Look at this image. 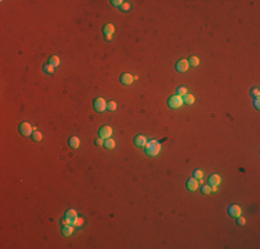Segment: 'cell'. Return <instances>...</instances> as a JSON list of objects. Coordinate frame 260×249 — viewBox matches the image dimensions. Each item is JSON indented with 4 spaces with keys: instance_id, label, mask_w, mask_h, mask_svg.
Returning <instances> with one entry per match:
<instances>
[{
    "instance_id": "obj_1",
    "label": "cell",
    "mask_w": 260,
    "mask_h": 249,
    "mask_svg": "<svg viewBox=\"0 0 260 249\" xmlns=\"http://www.w3.org/2000/svg\"><path fill=\"white\" fill-rule=\"evenodd\" d=\"M144 148H145V154L148 155V156H156L160 151V143L156 140L147 141V144Z\"/></svg>"
},
{
    "instance_id": "obj_2",
    "label": "cell",
    "mask_w": 260,
    "mask_h": 249,
    "mask_svg": "<svg viewBox=\"0 0 260 249\" xmlns=\"http://www.w3.org/2000/svg\"><path fill=\"white\" fill-rule=\"evenodd\" d=\"M183 104H184V103H183V97H180V95H177V94L172 95V97H169V100H168V105H169V108H172V109L180 108Z\"/></svg>"
},
{
    "instance_id": "obj_3",
    "label": "cell",
    "mask_w": 260,
    "mask_h": 249,
    "mask_svg": "<svg viewBox=\"0 0 260 249\" xmlns=\"http://www.w3.org/2000/svg\"><path fill=\"white\" fill-rule=\"evenodd\" d=\"M18 130H19V133H21V134H22L24 137H29V136H32V133H33V127L31 126V123L22 122L21 125H19Z\"/></svg>"
},
{
    "instance_id": "obj_4",
    "label": "cell",
    "mask_w": 260,
    "mask_h": 249,
    "mask_svg": "<svg viewBox=\"0 0 260 249\" xmlns=\"http://www.w3.org/2000/svg\"><path fill=\"white\" fill-rule=\"evenodd\" d=\"M114 32H115V27L112 24H105L104 28H102V33H104V36L107 40H111V39H112Z\"/></svg>"
},
{
    "instance_id": "obj_5",
    "label": "cell",
    "mask_w": 260,
    "mask_h": 249,
    "mask_svg": "<svg viewBox=\"0 0 260 249\" xmlns=\"http://www.w3.org/2000/svg\"><path fill=\"white\" fill-rule=\"evenodd\" d=\"M93 107H94V109H96L97 112H102V111H105V109H107V103H105L104 98L98 97V98L94 100V104H93Z\"/></svg>"
},
{
    "instance_id": "obj_6",
    "label": "cell",
    "mask_w": 260,
    "mask_h": 249,
    "mask_svg": "<svg viewBox=\"0 0 260 249\" xmlns=\"http://www.w3.org/2000/svg\"><path fill=\"white\" fill-rule=\"evenodd\" d=\"M98 136L102 137V138H110L111 136H112V129H111L110 126H102L100 129V131H98Z\"/></svg>"
},
{
    "instance_id": "obj_7",
    "label": "cell",
    "mask_w": 260,
    "mask_h": 249,
    "mask_svg": "<svg viewBox=\"0 0 260 249\" xmlns=\"http://www.w3.org/2000/svg\"><path fill=\"white\" fill-rule=\"evenodd\" d=\"M65 219H68L69 223L73 226L75 220L78 219V212H76L75 209H69V210H67V213H65Z\"/></svg>"
},
{
    "instance_id": "obj_8",
    "label": "cell",
    "mask_w": 260,
    "mask_h": 249,
    "mask_svg": "<svg viewBox=\"0 0 260 249\" xmlns=\"http://www.w3.org/2000/svg\"><path fill=\"white\" fill-rule=\"evenodd\" d=\"M241 208L238 206V205H231L230 208H228V215L230 216H233V217H238V216H241Z\"/></svg>"
},
{
    "instance_id": "obj_9",
    "label": "cell",
    "mask_w": 260,
    "mask_h": 249,
    "mask_svg": "<svg viewBox=\"0 0 260 249\" xmlns=\"http://www.w3.org/2000/svg\"><path fill=\"white\" fill-rule=\"evenodd\" d=\"M145 144H147L145 136H143V134H137V136L134 137V145H136V147L141 148V147H145Z\"/></svg>"
},
{
    "instance_id": "obj_10",
    "label": "cell",
    "mask_w": 260,
    "mask_h": 249,
    "mask_svg": "<svg viewBox=\"0 0 260 249\" xmlns=\"http://www.w3.org/2000/svg\"><path fill=\"white\" fill-rule=\"evenodd\" d=\"M120 83H123V85H126V86H129V85H132L133 82H134V76H132L130 73H123V75H120Z\"/></svg>"
},
{
    "instance_id": "obj_11",
    "label": "cell",
    "mask_w": 260,
    "mask_h": 249,
    "mask_svg": "<svg viewBox=\"0 0 260 249\" xmlns=\"http://www.w3.org/2000/svg\"><path fill=\"white\" fill-rule=\"evenodd\" d=\"M188 61L187 60H180V61H177V64H176V69H177L178 72H186L188 69Z\"/></svg>"
},
{
    "instance_id": "obj_12",
    "label": "cell",
    "mask_w": 260,
    "mask_h": 249,
    "mask_svg": "<svg viewBox=\"0 0 260 249\" xmlns=\"http://www.w3.org/2000/svg\"><path fill=\"white\" fill-rule=\"evenodd\" d=\"M198 186H199V183H198V180L196 179H188L187 183H186V187H187L190 191H196V188H198Z\"/></svg>"
},
{
    "instance_id": "obj_13",
    "label": "cell",
    "mask_w": 260,
    "mask_h": 249,
    "mask_svg": "<svg viewBox=\"0 0 260 249\" xmlns=\"http://www.w3.org/2000/svg\"><path fill=\"white\" fill-rule=\"evenodd\" d=\"M220 181H221V177L219 174H212L209 177V186L210 187H217L220 184Z\"/></svg>"
},
{
    "instance_id": "obj_14",
    "label": "cell",
    "mask_w": 260,
    "mask_h": 249,
    "mask_svg": "<svg viewBox=\"0 0 260 249\" xmlns=\"http://www.w3.org/2000/svg\"><path fill=\"white\" fill-rule=\"evenodd\" d=\"M69 147L72 149H76L80 147V140H79L76 136H72L71 138H69Z\"/></svg>"
},
{
    "instance_id": "obj_15",
    "label": "cell",
    "mask_w": 260,
    "mask_h": 249,
    "mask_svg": "<svg viewBox=\"0 0 260 249\" xmlns=\"http://www.w3.org/2000/svg\"><path fill=\"white\" fill-rule=\"evenodd\" d=\"M72 232H73V226H72V224L62 226V235L69 237V235H72Z\"/></svg>"
},
{
    "instance_id": "obj_16",
    "label": "cell",
    "mask_w": 260,
    "mask_h": 249,
    "mask_svg": "<svg viewBox=\"0 0 260 249\" xmlns=\"http://www.w3.org/2000/svg\"><path fill=\"white\" fill-rule=\"evenodd\" d=\"M104 148H107V149H114L115 148V141L112 140V138H105L104 140V145H102Z\"/></svg>"
},
{
    "instance_id": "obj_17",
    "label": "cell",
    "mask_w": 260,
    "mask_h": 249,
    "mask_svg": "<svg viewBox=\"0 0 260 249\" xmlns=\"http://www.w3.org/2000/svg\"><path fill=\"white\" fill-rule=\"evenodd\" d=\"M194 100H195V98H194V95L188 94V93H187V94L183 97V103H186L187 105H191V104H194Z\"/></svg>"
},
{
    "instance_id": "obj_18",
    "label": "cell",
    "mask_w": 260,
    "mask_h": 249,
    "mask_svg": "<svg viewBox=\"0 0 260 249\" xmlns=\"http://www.w3.org/2000/svg\"><path fill=\"white\" fill-rule=\"evenodd\" d=\"M49 64H50V65H53V67H58L59 65V58L58 57H57V55H51L50 58H49Z\"/></svg>"
},
{
    "instance_id": "obj_19",
    "label": "cell",
    "mask_w": 260,
    "mask_h": 249,
    "mask_svg": "<svg viewBox=\"0 0 260 249\" xmlns=\"http://www.w3.org/2000/svg\"><path fill=\"white\" fill-rule=\"evenodd\" d=\"M43 72L47 73V75H53V73H54V67L50 65V64H47V65L43 67Z\"/></svg>"
},
{
    "instance_id": "obj_20",
    "label": "cell",
    "mask_w": 260,
    "mask_h": 249,
    "mask_svg": "<svg viewBox=\"0 0 260 249\" xmlns=\"http://www.w3.org/2000/svg\"><path fill=\"white\" fill-rule=\"evenodd\" d=\"M32 140H35V141H42V138H43V136H42V133L40 131H37V130H33V133H32Z\"/></svg>"
},
{
    "instance_id": "obj_21",
    "label": "cell",
    "mask_w": 260,
    "mask_h": 249,
    "mask_svg": "<svg viewBox=\"0 0 260 249\" xmlns=\"http://www.w3.org/2000/svg\"><path fill=\"white\" fill-rule=\"evenodd\" d=\"M188 65H191V67H198V65H199V58H198V57H191V58L188 60Z\"/></svg>"
},
{
    "instance_id": "obj_22",
    "label": "cell",
    "mask_w": 260,
    "mask_h": 249,
    "mask_svg": "<svg viewBox=\"0 0 260 249\" xmlns=\"http://www.w3.org/2000/svg\"><path fill=\"white\" fill-rule=\"evenodd\" d=\"M201 192H202L203 195L210 194V192H212V188H210V186H202V187H201Z\"/></svg>"
},
{
    "instance_id": "obj_23",
    "label": "cell",
    "mask_w": 260,
    "mask_h": 249,
    "mask_svg": "<svg viewBox=\"0 0 260 249\" xmlns=\"http://www.w3.org/2000/svg\"><path fill=\"white\" fill-rule=\"evenodd\" d=\"M202 176H203V173H202V170H199V169H196V170H194V179H196V180H199V179H202Z\"/></svg>"
},
{
    "instance_id": "obj_24",
    "label": "cell",
    "mask_w": 260,
    "mask_h": 249,
    "mask_svg": "<svg viewBox=\"0 0 260 249\" xmlns=\"http://www.w3.org/2000/svg\"><path fill=\"white\" fill-rule=\"evenodd\" d=\"M186 94H187V89H186V87H178V89H177V95L184 97Z\"/></svg>"
},
{
    "instance_id": "obj_25",
    "label": "cell",
    "mask_w": 260,
    "mask_h": 249,
    "mask_svg": "<svg viewBox=\"0 0 260 249\" xmlns=\"http://www.w3.org/2000/svg\"><path fill=\"white\" fill-rule=\"evenodd\" d=\"M107 108L110 109V111H115V109H116V103H115V101H108Z\"/></svg>"
},
{
    "instance_id": "obj_26",
    "label": "cell",
    "mask_w": 260,
    "mask_h": 249,
    "mask_svg": "<svg viewBox=\"0 0 260 249\" xmlns=\"http://www.w3.org/2000/svg\"><path fill=\"white\" fill-rule=\"evenodd\" d=\"M83 217H78L76 220H75V223H73V227H82V224H83Z\"/></svg>"
},
{
    "instance_id": "obj_27",
    "label": "cell",
    "mask_w": 260,
    "mask_h": 249,
    "mask_svg": "<svg viewBox=\"0 0 260 249\" xmlns=\"http://www.w3.org/2000/svg\"><path fill=\"white\" fill-rule=\"evenodd\" d=\"M245 223H246V220L242 217V216H238L237 217V224L238 226H245Z\"/></svg>"
},
{
    "instance_id": "obj_28",
    "label": "cell",
    "mask_w": 260,
    "mask_h": 249,
    "mask_svg": "<svg viewBox=\"0 0 260 249\" xmlns=\"http://www.w3.org/2000/svg\"><path fill=\"white\" fill-rule=\"evenodd\" d=\"M251 94L253 95L255 98H256V97H259V95H260V91H259V89H257V87H253V89H252V90H251Z\"/></svg>"
},
{
    "instance_id": "obj_29",
    "label": "cell",
    "mask_w": 260,
    "mask_h": 249,
    "mask_svg": "<svg viewBox=\"0 0 260 249\" xmlns=\"http://www.w3.org/2000/svg\"><path fill=\"white\" fill-rule=\"evenodd\" d=\"M129 9H130V3H127V1H123V4L120 6V10H122V11H127Z\"/></svg>"
},
{
    "instance_id": "obj_30",
    "label": "cell",
    "mask_w": 260,
    "mask_h": 249,
    "mask_svg": "<svg viewBox=\"0 0 260 249\" xmlns=\"http://www.w3.org/2000/svg\"><path fill=\"white\" fill-rule=\"evenodd\" d=\"M111 3H112V6H115V7H120V6L123 4V1H122V0H112Z\"/></svg>"
},
{
    "instance_id": "obj_31",
    "label": "cell",
    "mask_w": 260,
    "mask_h": 249,
    "mask_svg": "<svg viewBox=\"0 0 260 249\" xmlns=\"http://www.w3.org/2000/svg\"><path fill=\"white\" fill-rule=\"evenodd\" d=\"M96 145H104V138L102 137H98V138H96Z\"/></svg>"
},
{
    "instance_id": "obj_32",
    "label": "cell",
    "mask_w": 260,
    "mask_h": 249,
    "mask_svg": "<svg viewBox=\"0 0 260 249\" xmlns=\"http://www.w3.org/2000/svg\"><path fill=\"white\" fill-rule=\"evenodd\" d=\"M259 103H260V101H259V97H256V98H255V101H253V105H255V107H256V108H257V109L260 108V104H259Z\"/></svg>"
}]
</instances>
